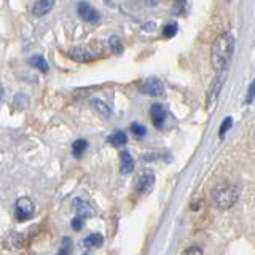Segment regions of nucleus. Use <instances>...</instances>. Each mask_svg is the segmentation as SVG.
Listing matches in <instances>:
<instances>
[{"mask_svg": "<svg viewBox=\"0 0 255 255\" xmlns=\"http://www.w3.org/2000/svg\"><path fill=\"white\" fill-rule=\"evenodd\" d=\"M235 50V37L231 32H223L214 40L211 48V64L212 69L217 72H223L230 64L231 56Z\"/></svg>", "mask_w": 255, "mask_h": 255, "instance_id": "nucleus-1", "label": "nucleus"}, {"mask_svg": "<svg viewBox=\"0 0 255 255\" xmlns=\"http://www.w3.org/2000/svg\"><path fill=\"white\" fill-rule=\"evenodd\" d=\"M239 199V188L230 182H223L212 190V203L219 209H230Z\"/></svg>", "mask_w": 255, "mask_h": 255, "instance_id": "nucleus-2", "label": "nucleus"}, {"mask_svg": "<svg viewBox=\"0 0 255 255\" xmlns=\"http://www.w3.org/2000/svg\"><path fill=\"white\" fill-rule=\"evenodd\" d=\"M155 187V174L150 169L142 171L134 182V188L139 195H148Z\"/></svg>", "mask_w": 255, "mask_h": 255, "instance_id": "nucleus-3", "label": "nucleus"}, {"mask_svg": "<svg viewBox=\"0 0 255 255\" xmlns=\"http://www.w3.org/2000/svg\"><path fill=\"white\" fill-rule=\"evenodd\" d=\"M225 77H227L225 70L219 72L217 78H215L214 83L211 85V90H209V93H207V110H212L215 104H217L219 96H220V90H222L223 83H225Z\"/></svg>", "mask_w": 255, "mask_h": 255, "instance_id": "nucleus-4", "label": "nucleus"}, {"mask_svg": "<svg viewBox=\"0 0 255 255\" xmlns=\"http://www.w3.org/2000/svg\"><path fill=\"white\" fill-rule=\"evenodd\" d=\"M140 93L147 94V96H163L164 93V86L161 83V80L156 78V77H148L145 78L143 82L140 83Z\"/></svg>", "mask_w": 255, "mask_h": 255, "instance_id": "nucleus-5", "label": "nucleus"}, {"mask_svg": "<svg viewBox=\"0 0 255 255\" xmlns=\"http://www.w3.org/2000/svg\"><path fill=\"white\" fill-rule=\"evenodd\" d=\"M14 214H16V217H18L19 222L30 219L32 214H34V203H32V199L26 198V196L19 198L18 201H16Z\"/></svg>", "mask_w": 255, "mask_h": 255, "instance_id": "nucleus-6", "label": "nucleus"}, {"mask_svg": "<svg viewBox=\"0 0 255 255\" xmlns=\"http://www.w3.org/2000/svg\"><path fill=\"white\" fill-rule=\"evenodd\" d=\"M77 11L80 14V18H82L83 21H86V22L94 24V22H99V19H101L98 10H96L94 6H91L90 3H86V2H80L77 5Z\"/></svg>", "mask_w": 255, "mask_h": 255, "instance_id": "nucleus-7", "label": "nucleus"}, {"mask_svg": "<svg viewBox=\"0 0 255 255\" xmlns=\"http://www.w3.org/2000/svg\"><path fill=\"white\" fill-rule=\"evenodd\" d=\"M150 115H151V123L155 125V128L163 129L166 118H167V112L161 104H153V106L150 107Z\"/></svg>", "mask_w": 255, "mask_h": 255, "instance_id": "nucleus-8", "label": "nucleus"}, {"mask_svg": "<svg viewBox=\"0 0 255 255\" xmlns=\"http://www.w3.org/2000/svg\"><path fill=\"white\" fill-rule=\"evenodd\" d=\"M72 209H74V212L77 214V217L80 219H88L91 217V215L94 214V211L91 209V206L88 204L86 201H83L82 198H75L74 203H72Z\"/></svg>", "mask_w": 255, "mask_h": 255, "instance_id": "nucleus-9", "label": "nucleus"}, {"mask_svg": "<svg viewBox=\"0 0 255 255\" xmlns=\"http://www.w3.org/2000/svg\"><path fill=\"white\" fill-rule=\"evenodd\" d=\"M134 158L129 151H120V171H122V174H131L134 171Z\"/></svg>", "mask_w": 255, "mask_h": 255, "instance_id": "nucleus-10", "label": "nucleus"}, {"mask_svg": "<svg viewBox=\"0 0 255 255\" xmlns=\"http://www.w3.org/2000/svg\"><path fill=\"white\" fill-rule=\"evenodd\" d=\"M53 6H54L53 0H38L32 6V13H34V16H45L53 10Z\"/></svg>", "mask_w": 255, "mask_h": 255, "instance_id": "nucleus-11", "label": "nucleus"}, {"mask_svg": "<svg viewBox=\"0 0 255 255\" xmlns=\"http://www.w3.org/2000/svg\"><path fill=\"white\" fill-rule=\"evenodd\" d=\"M69 56L77 62H90V61H93V54L88 50H85V48H82V46L69 50Z\"/></svg>", "mask_w": 255, "mask_h": 255, "instance_id": "nucleus-12", "label": "nucleus"}, {"mask_svg": "<svg viewBox=\"0 0 255 255\" xmlns=\"http://www.w3.org/2000/svg\"><path fill=\"white\" fill-rule=\"evenodd\" d=\"M102 243H104V236L101 233H91L90 236L85 238L83 246L86 249H96V247H101Z\"/></svg>", "mask_w": 255, "mask_h": 255, "instance_id": "nucleus-13", "label": "nucleus"}, {"mask_svg": "<svg viewBox=\"0 0 255 255\" xmlns=\"http://www.w3.org/2000/svg\"><path fill=\"white\" fill-rule=\"evenodd\" d=\"M29 64L32 67H35L37 70L42 72V74H46L48 69H50V66H48V62L45 61V58H43V56H40V54L32 56V58L29 59Z\"/></svg>", "mask_w": 255, "mask_h": 255, "instance_id": "nucleus-14", "label": "nucleus"}, {"mask_svg": "<svg viewBox=\"0 0 255 255\" xmlns=\"http://www.w3.org/2000/svg\"><path fill=\"white\" fill-rule=\"evenodd\" d=\"M107 140H109L110 145H114V147H123L125 143L128 142V135L123 131H117V132H114L112 135H109Z\"/></svg>", "mask_w": 255, "mask_h": 255, "instance_id": "nucleus-15", "label": "nucleus"}, {"mask_svg": "<svg viewBox=\"0 0 255 255\" xmlns=\"http://www.w3.org/2000/svg\"><path fill=\"white\" fill-rule=\"evenodd\" d=\"M91 104H93V107H94L96 110H98L102 117H106V118H110V117H112V109L107 106L106 102H102V101H99V99H93Z\"/></svg>", "mask_w": 255, "mask_h": 255, "instance_id": "nucleus-16", "label": "nucleus"}, {"mask_svg": "<svg viewBox=\"0 0 255 255\" xmlns=\"http://www.w3.org/2000/svg\"><path fill=\"white\" fill-rule=\"evenodd\" d=\"M86 148H88V140H85V139H77L74 142V145H72V153H74L75 158H80L86 151Z\"/></svg>", "mask_w": 255, "mask_h": 255, "instance_id": "nucleus-17", "label": "nucleus"}, {"mask_svg": "<svg viewBox=\"0 0 255 255\" xmlns=\"http://www.w3.org/2000/svg\"><path fill=\"white\" fill-rule=\"evenodd\" d=\"M109 46L115 54H122L123 53V43H122V40H120V37H117V35H112L109 38Z\"/></svg>", "mask_w": 255, "mask_h": 255, "instance_id": "nucleus-18", "label": "nucleus"}, {"mask_svg": "<svg viewBox=\"0 0 255 255\" xmlns=\"http://www.w3.org/2000/svg\"><path fill=\"white\" fill-rule=\"evenodd\" d=\"M72 251H74V243H72L70 238H64L62 243H61V247L58 251V255H70Z\"/></svg>", "mask_w": 255, "mask_h": 255, "instance_id": "nucleus-19", "label": "nucleus"}, {"mask_svg": "<svg viewBox=\"0 0 255 255\" xmlns=\"http://www.w3.org/2000/svg\"><path fill=\"white\" fill-rule=\"evenodd\" d=\"M177 32H179L177 22H167L164 26V29H163V35L166 38H172L174 35H177Z\"/></svg>", "mask_w": 255, "mask_h": 255, "instance_id": "nucleus-20", "label": "nucleus"}, {"mask_svg": "<svg viewBox=\"0 0 255 255\" xmlns=\"http://www.w3.org/2000/svg\"><path fill=\"white\" fill-rule=\"evenodd\" d=\"M131 132H132L137 139H142L143 135L147 134V129H145V126L140 125V123H132V125H131Z\"/></svg>", "mask_w": 255, "mask_h": 255, "instance_id": "nucleus-21", "label": "nucleus"}, {"mask_svg": "<svg viewBox=\"0 0 255 255\" xmlns=\"http://www.w3.org/2000/svg\"><path fill=\"white\" fill-rule=\"evenodd\" d=\"M231 125H233V118H231V117H227L225 120H223V123L220 126V131H219V135H220L222 139L225 137V134H227V131L231 128Z\"/></svg>", "mask_w": 255, "mask_h": 255, "instance_id": "nucleus-22", "label": "nucleus"}, {"mask_svg": "<svg viewBox=\"0 0 255 255\" xmlns=\"http://www.w3.org/2000/svg\"><path fill=\"white\" fill-rule=\"evenodd\" d=\"M83 225H85V220L80 219V217H74V219H72V222H70L72 230H75V231H80V230L83 228Z\"/></svg>", "mask_w": 255, "mask_h": 255, "instance_id": "nucleus-23", "label": "nucleus"}, {"mask_svg": "<svg viewBox=\"0 0 255 255\" xmlns=\"http://www.w3.org/2000/svg\"><path fill=\"white\" fill-rule=\"evenodd\" d=\"M183 255H204V252H203L201 247L191 246V247H188L185 252H183Z\"/></svg>", "mask_w": 255, "mask_h": 255, "instance_id": "nucleus-24", "label": "nucleus"}, {"mask_svg": "<svg viewBox=\"0 0 255 255\" xmlns=\"http://www.w3.org/2000/svg\"><path fill=\"white\" fill-rule=\"evenodd\" d=\"M246 104H252L254 102V83L249 85V90H247V96H246Z\"/></svg>", "mask_w": 255, "mask_h": 255, "instance_id": "nucleus-25", "label": "nucleus"}]
</instances>
